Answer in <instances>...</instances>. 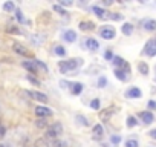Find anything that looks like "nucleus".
<instances>
[{
	"instance_id": "1",
	"label": "nucleus",
	"mask_w": 156,
	"mask_h": 147,
	"mask_svg": "<svg viewBox=\"0 0 156 147\" xmlns=\"http://www.w3.org/2000/svg\"><path fill=\"white\" fill-rule=\"evenodd\" d=\"M81 63H83V60H81V58L64 60V61H60L58 63V68H60V71H61V74H67L69 71H75Z\"/></svg>"
},
{
	"instance_id": "2",
	"label": "nucleus",
	"mask_w": 156,
	"mask_h": 147,
	"mask_svg": "<svg viewBox=\"0 0 156 147\" xmlns=\"http://www.w3.org/2000/svg\"><path fill=\"white\" fill-rule=\"evenodd\" d=\"M61 132H63V126L60 124V123H54L49 126V129H47L46 132V135L49 136V138H57L61 135Z\"/></svg>"
},
{
	"instance_id": "3",
	"label": "nucleus",
	"mask_w": 156,
	"mask_h": 147,
	"mask_svg": "<svg viewBox=\"0 0 156 147\" xmlns=\"http://www.w3.org/2000/svg\"><path fill=\"white\" fill-rule=\"evenodd\" d=\"M100 35L106 40H112L116 35V31H115L113 26H103V28L100 29Z\"/></svg>"
},
{
	"instance_id": "4",
	"label": "nucleus",
	"mask_w": 156,
	"mask_h": 147,
	"mask_svg": "<svg viewBox=\"0 0 156 147\" xmlns=\"http://www.w3.org/2000/svg\"><path fill=\"white\" fill-rule=\"evenodd\" d=\"M144 54L148 57H155L156 55V38L148 40L144 46Z\"/></svg>"
},
{
	"instance_id": "5",
	"label": "nucleus",
	"mask_w": 156,
	"mask_h": 147,
	"mask_svg": "<svg viewBox=\"0 0 156 147\" xmlns=\"http://www.w3.org/2000/svg\"><path fill=\"white\" fill-rule=\"evenodd\" d=\"M12 49H14L17 54H20V55H26V57H31V55H32L31 52L26 49L22 43H18V42H14V43H12Z\"/></svg>"
},
{
	"instance_id": "6",
	"label": "nucleus",
	"mask_w": 156,
	"mask_h": 147,
	"mask_svg": "<svg viewBox=\"0 0 156 147\" xmlns=\"http://www.w3.org/2000/svg\"><path fill=\"white\" fill-rule=\"evenodd\" d=\"M26 93H28L29 97H32L34 100L40 101V103H46V101H47V95H44V93H42V92H37V90H26Z\"/></svg>"
},
{
	"instance_id": "7",
	"label": "nucleus",
	"mask_w": 156,
	"mask_h": 147,
	"mask_svg": "<svg viewBox=\"0 0 156 147\" xmlns=\"http://www.w3.org/2000/svg\"><path fill=\"white\" fill-rule=\"evenodd\" d=\"M35 115L40 117V118L51 117L52 115V110L49 107H44V106H37V107H35Z\"/></svg>"
},
{
	"instance_id": "8",
	"label": "nucleus",
	"mask_w": 156,
	"mask_h": 147,
	"mask_svg": "<svg viewBox=\"0 0 156 147\" xmlns=\"http://www.w3.org/2000/svg\"><path fill=\"white\" fill-rule=\"evenodd\" d=\"M63 40L67 43H73V42H77V32L73 31V29H69V31H66L63 32Z\"/></svg>"
},
{
	"instance_id": "9",
	"label": "nucleus",
	"mask_w": 156,
	"mask_h": 147,
	"mask_svg": "<svg viewBox=\"0 0 156 147\" xmlns=\"http://www.w3.org/2000/svg\"><path fill=\"white\" fill-rule=\"evenodd\" d=\"M126 97L127 98H141L142 97V92L138 88H130V89L126 92Z\"/></svg>"
},
{
	"instance_id": "10",
	"label": "nucleus",
	"mask_w": 156,
	"mask_h": 147,
	"mask_svg": "<svg viewBox=\"0 0 156 147\" xmlns=\"http://www.w3.org/2000/svg\"><path fill=\"white\" fill-rule=\"evenodd\" d=\"M113 107H107L104 110H101L100 112V118H101V121H107V119H110V117L113 115Z\"/></svg>"
},
{
	"instance_id": "11",
	"label": "nucleus",
	"mask_w": 156,
	"mask_h": 147,
	"mask_svg": "<svg viewBox=\"0 0 156 147\" xmlns=\"http://www.w3.org/2000/svg\"><path fill=\"white\" fill-rule=\"evenodd\" d=\"M139 117H141V119H142V123L144 124H150V123H153V113L152 112H141L139 113Z\"/></svg>"
},
{
	"instance_id": "12",
	"label": "nucleus",
	"mask_w": 156,
	"mask_h": 147,
	"mask_svg": "<svg viewBox=\"0 0 156 147\" xmlns=\"http://www.w3.org/2000/svg\"><path fill=\"white\" fill-rule=\"evenodd\" d=\"M80 29L81 31H92L95 29V23L93 22H89V20H83V22H80Z\"/></svg>"
},
{
	"instance_id": "13",
	"label": "nucleus",
	"mask_w": 156,
	"mask_h": 147,
	"mask_svg": "<svg viewBox=\"0 0 156 147\" xmlns=\"http://www.w3.org/2000/svg\"><path fill=\"white\" fill-rule=\"evenodd\" d=\"M86 46H87V49H90V51H97L100 48V43L95 38H87L86 40Z\"/></svg>"
},
{
	"instance_id": "14",
	"label": "nucleus",
	"mask_w": 156,
	"mask_h": 147,
	"mask_svg": "<svg viewBox=\"0 0 156 147\" xmlns=\"http://www.w3.org/2000/svg\"><path fill=\"white\" fill-rule=\"evenodd\" d=\"M115 77H116L118 80H121V81H127L128 80V75H127V72L123 71V69H115Z\"/></svg>"
},
{
	"instance_id": "15",
	"label": "nucleus",
	"mask_w": 156,
	"mask_h": 147,
	"mask_svg": "<svg viewBox=\"0 0 156 147\" xmlns=\"http://www.w3.org/2000/svg\"><path fill=\"white\" fill-rule=\"evenodd\" d=\"M144 29L145 31H156V20H145L144 22Z\"/></svg>"
},
{
	"instance_id": "16",
	"label": "nucleus",
	"mask_w": 156,
	"mask_h": 147,
	"mask_svg": "<svg viewBox=\"0 0 156 147\" xmlns=\"http://www.w3.org/2000/svg\"><path fill=\"white\" fill-rule=\"evenodd\" d=\"M121 31H123L124 35H130L133 32V25L132 23H124L123 26H121Z\"/></svg>"
},
{
	"instance_id": "17",
	"label": "nucleus",
	"mask_w": 156,
	"mask_h": 147,
	"mask_svg": "<svg viewBox=\"0 0 156 147\" xmlns=\"http://www.w3.org/2000/svg\"><path fill=\"white\" fill-rule=\"evenodd\" d=\"M54 54L58 55V57H64L66 55V48L61 45H57L55 48H54Z\"/></svg>"
},
{
	"instance_id": "18",
	"label": "nucleus",
	"mask_w": 156,
	"mask_h": 147,
	"mask_svg": "<svg viewBox=\"0 0 156 147\" xmlns=\"http://www.w3.org/2000/svg\"><path fill=\"white\" fill-rule=\"evenodd\" d=\"M92 9H93V12H95V14H97L100 18H106V17H107V16H106V12H107V11H106V9H103V8H100V6L95 5Z\"/></svg>"
},
{
	"instance_id": "19",
	"label": "nucleus",
	"mask_w": 156,
	"mask_h": 147,
	"mask_svg": "<svg viewBox=\"0 0 156 147\" xmlns=\"http://www.w3.org/2000/svg\"><path fill=\"white\" fill-rule=\"evenodd\" d=\"M93 133H95V138H101V136H103V133H104L103 126H101V124H95L93 126Z\"/></svg>"
},
{
	"instance_id": "20",
	"label": "nucleus",
	"mask_w": 156,
	"mask_h": 147,
	"mask_svg": "<svg viewBox=\"0 0 156 147\" xmlns=\"http://www.w3.org/2000/svg\"><path fill=\"white\" fill-rule=\"evenodd\" d=\"M115 66H116V69H123L124 68V64H126V61L121 57H113V61H112Z\"/></svg>"
},
{
	"instance_id": "21",
	"label": "nucleus",
	"mask_w": 156,
	"mask_h": 147,
	"mask_svg": "<svg viewBox=\"0 0 156 147\" xmlns=\"http://www.w3.org/2000/svg\"><path fill=\"white\" fill-rule=\"evenodd\" d=\"M22 64H23V68L28 69L31 74H35V72H37V68H35V64H34V63H31V61H23Z\"/></svg>"
},
{
	"instance_id": "22",
	"label": "nucleus",
	"mask_w": 156,
	"mask_h": 147,
	"mask_svg": "<svg viewBox=\"0 0 156 147\" xmlns=\"http://www.w3.org/2000/svg\"><path fill=\"white\" fill-rule=\"evenodd\" d=\"M71 86H72V93H73V95H80L81 90H83V84H81V83H73Z\"/></svg>"
},
{
	"instance_id": "23",
	"label": "nucleus",
	"mask_w": 156,
	"mask_h": 147,
	"mask_svg": "<svg viewBox=\"0 0 156 147\" xmlns=\"http://www.w3.org/2000/svg\"><path fill=\"white\" fill-rule=\"evenodd\" d=\"M138 71L142 74V75H147V74H148V66H147V63L141 61V63L138 64Z\"/></svg>"
},
{
	"instance_id": "24",
	"label": "nucleus",
	"mask_w": 156,
	"mask_h": 147,
	"mask_svg": "<svg viewBox=\"0 0 156 147\" xmlns=\"http://www.w3.org/2000/svg\"><path fill=\"white\" fill-rule=\"evenodd\" d=\"M34 64H35V68H38L42 72H47V66H46L43 61H40V60H35V61H34Z\"/></svg>"
},
{
	"instance_id": "25",
	"label": "nucleus",
	"mask_w": 156,
	"mask_h": 147,
	"mask_svg": "<svg viewBox=\"0 0 156 147\" xmlns=\"http://www.w3.org/2000/svg\"><path fill=\"white\" fill-rule=\"evenodd\" d=\"M3 9L6 12H12V11L16 9V5L12 3V2H6V3H3Z\"/></svg>"
},
{
	"instance_id": "26",
	"label": "nucleus",
	"mask_w": 156,
	"mask_h": 147,
	"mask_svg": "<svg viewBox=\"0 0 156 147\" xmlns=\"http://www.w3.org/2000/svg\"><path fill=\"white\" fill-rule=\"evenodd\" d=\"M136 124H138V119L135 117H128L127 118V127H135Z\"/></svg>"
},
{
	"instance_id": "27",
	"label": "nucleus",
	"mask_w": 156,
	"mask_h": 147,
	"mask_svg": "<svg viewBox=\"0 0 156 147\" xmlns=\"http://www.w3.org/2000/svg\"><path fill=\"white\" fill-rule=\"evenodd\" d=\"M35 147H49V144H47V141L44 138H38L35 141Z\"/></svg>"
},
{
	"instance_id": "28",
	"label": "nucleus",
	"mask_w": 156,
	"mask_h": 147,
	"mask_svg": "<svg viewBox=\"0 0 156 147\" xmlns=\"http://www.w3.org/2000/svg\"><path fill=\"white\" fill-rule=\"evenodd\" d=\"M100 106H101V103H100V100H98V98H93L92 101H90V107H92L93 110H98V109H100Z\"/></svg>"
},
{
	"instance_id": "29",
	"label": "nucleus",
	"mask_w": 156,
	"mask_h": 147,
	"mask_svg": "<svg viewBox=\"0 0 156 147\" xmlns=\"http://www.w3.org/2000/svg\"><path fill=\"white\" fill-rule=\"evenodd\" d=\"M77 121H78L81 126H86V127L89 126V119L84 118V117H81V115H77Z\"/></svg>"
},
{
	"instance_id": "30",
	"label": "nucleus",
	"mask_w": 156,
	"mask_h": 147,
	"mask_svg": "<svg viewBox=\"0 0 156 147\" xmlns=\"http://www.w3.org/2000/svg\"><path fill=\"white\" fill-rule=\"evenodd\" d=\"M6 31H8L9 32V34H20V31H18V28H17V26H14V25H8V26H6Z\"/></svg>"
},
{
	"instance_id": "31",
	"label": "nucleus",
	"mask_w": 156,
	"mask_h": 147,
	"mask_svg": "<svg viewBox=\"0 0 156 147\" xmlns=\"http://www.w3.org/2000/svg\"><path fill=\"white\" fill-rule=\"evenodd\" d=\"M126 147H139L136 139H127L126 141Z\"/></svg>"
},
{
	"instance_id": "32",
	"label": "nucleus",
	"mask_w": 156,
	"mask_h": 147,
	"mask_svg": "<svg viewBox=\"0 0 156 147\" xmlns=\"http://www.w3.org/2000/svg\"><path fill=\"white\" fill-rule=\"evenodd\" d=\"M106 84H107L106 77H100V78H98V88H104Z\"/></svg>"
},
{
	"instance_id": "33",
	"label": "nucleus",
	"mask_w": 156,
	"mask_h": 147,
	"mask_svg": "<svg viewBox=\"0 0 156 147\" xmlns=\"http://www.w3.org/2000/svg\"><path fill=\"white\" fill-rule=\"evenodd\" d=\"M16 16H17V18H18L20 23L25 22V17H23V14H22V11H20V9H16Z\"/></svg>"
},
{
	"instance_id": "34",
	"label": "nucleus",
	"mask_w": 156,
	"mask_h": 147,
	"mask_svg": "<svg viewBox=\"0 0 156 147\" xmlns=\"http://www.w3.org/2000/svg\"><path fill=\"white\" fill-rule=\"evenodd\" d=\"M54 9H55V11L58 12V14H63V16H66V11H64V9H63L60 5H54Z\"/></svg>"
},
{
	"instance_id": "35",
	"label": "nucleus",
	"mask_w": 156,
	"mask_h": 147,
	"mask_svg": "<svg viewBox=\"0 0 156 147\" xmlns=\"http://www.w3.org/2000/svg\"><path fill=\"white\" fill-rule=\"evenodd\" d=\"M110 141H112L113 144H118V143L121 141V136H119V135H112V136H110Z\"/></svg>"
},
{
	"instance_id": "36",
	"label": "nucleus",
	"mask_w": 156,
	"mask_h": 147,
	"mask_svg": "<svg viewBox=\"0 0 156 147\" xmlns=\"http://www.w3.org/2000/svg\"><path fill=\"white\" fill-rule=\"evenodd\" d=\"M35 126H37V127H46V121H44V119H37Z\"/></svg>"
},
{
	"instance_id": "37",
	"label": "nucleus",
	"mask_w": 156,
	"mask_h": 147,
	"mask_svg": "<svg viewBox=\"0 0 156 147\" xmlns=\"http://www.w3.org/2000/svg\"><path fill=\"white\" fill-rule=\"evenodd\" d=\"M104 57H106V60H113V52H112L110 49H109V51H106Z\"/></svg>"
},
{
	"instance_id": "38",
	"label": "nucleus",
	"mask_w": 156,
	"mask_h": 147,
	"mask_svg": "<svg viewBox=\"0 0 156 147\" xmlns=\"http://www.w3.org/2000/svg\"><path fill=\"white\" fill-rule=\"evenodd\" d=\"M28 80H29V81H31L32 84H37V86H40V81H38V80H37V78H34V77L28 75Z\"/></svg>"
},
{
	"instance_id": "39",
	"label": "nucleus",
	"mask_w": 156,
	"mask_h": 147,
	"mask_svg": "<svg viewBox=\"0 0 156 147\" xmlns=\"http://www.w3.org/2000/svg\"><path fill=\"white\" fill-rule=\"evenodd\" d=\"M60 5H63V6H71L72 2H69V0H60Z\"/></svg>"
},
{
	"instance_id": "40",
	"label": "nucleus",
	"mask_w": 156,
	"mask_h": 147,
	"mask_svg": "<svg viewBox=\"0 0 156 147\" xmlns=\"http://www.w3.org/2000/svg\"><path fill=\"white\" fill-rule=\"evenodd\" d=\"M148 135H150L153 139H156V129H153V130H150V132H148Z\"/></svg>"
},
{
	"instance_id": "41",
	"label": "nucleus",
	"mask_w": 156,
	"mask_h": 147,
	"mask_svg": "<svg viewBox=\"0 0 156 147\" xmlns=\"http://www.w3.org/2000/svg\"><path fill=\"white\" fill-rule=\"evenodd\" d=\"M3 136H5V127L0 124V138H3Z\"/></svg>"
},
{
	"instance_id": "42",
	"label": "nucleus",
	"mask_w": 156,
	"mask_h": 147,
	"mask_svg": "<svg viewBox=\"0 0 156 147\" xmlns=\"http://www.w3.org/2000/svg\"><path fill=\"white\" fill-rule=\"evenodd\" d=\"M148 107H150V109H156V103L155 101H148Z\"/></svg>"
},
{
	"instance_id": "43",
	"label": "nucleus",
	"mask_w": 156,
	"mask_h": 147,
	"mask_svg": "<svg viewBox=\"0 0 156 147\" xmlns=\"http://www.w3.org/2000/svg\"><path fill=\"white\" fill-rule=\"evenodd\" d=\"M110 18H112V20H119V18H121V16H119V14H112V16H110Z\"/></svg>"
},
{
	"instance_id": "44",
	"label": "nucleus",
	"mask_w": 156,
	"mask_h": 147,
	"mask_svg": "<svg viewBox=\"0 0 156 147\" xmlns=\"http://www.w3.org/2000/svg\"><path fill=\"white\" fill-rule=\"evenodd\" d=\"M103 3H104V5H112V0H104Z\"/></svg>"
},
{
	"instance_id": "45",
	"label": "nucleus",
	"mask_w": 156,
	"mask_h": 147,
	"mask_svg": "<svg viewBox=\"0 0 156 147\" xmlns=\"http://www.w3.org/2000/svg\"><path fill=\"white\" fill-rule=\"evenodd\" d=\"M0 147H5V146H0Z\"/></svg>"
}]
</instances>
